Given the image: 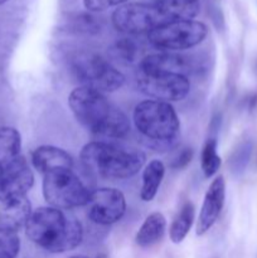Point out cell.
I'll list each match as a JSON object with an SVG mask.
<instances>
[{
  "label": "cell",
  "mask_w": 257,
  "mask_h": 258,
  "mask_svg": "<svg viewBox=\"0 0 257 258\" xmlns=\"http://www.w3.org/2000/svg\"><path fill=\"white\" fill-rule=\"evenodd\" d=\"M25 233L37 246L52 253L77 248L83 239L82 224L54 207H40L32 212Z\"/></svg>",
  "instance_id": "obj_1"
},
{
  "label": "cell",
  "mask_w": 257,
  "mask_h": 258,
  "mask_svg": "<svg viewBox=\"0 0 257 258\" xmlns=\"http://www.w3.org/2000/svg\"><path fill=\"white\" fill-rule=\"evenodd\" d=\"M134 123L146 146L156 151L169 150L178 143L180 121L169 102L146 100L134 108Z\"/></svg>",
  "instance_id": "obj_2"
},
{
  "label": "cell",
  "mask_w": 257,
  "mask_h": 258,
  "mask_svg": "<svg viewBox=\"0 0 257 258\" xmlns=\"http://www.w3.org/2000/svg\"><path fill=\"white\" fill-rule=\"evenodd\" d=\"M80 156L88 170L110 179L131 178L145 163V155L141 151L125 150L105 141L86 144Z\"/></svg>",
  "instance_id": "obj_3"
},
{
  "label": "cell",
  "mask_w": 257,
  "mask_h": 258,
  "mask_svg": "<svg viewBox=\"0 0 257 258\" xmlns=\"http://www.w3.org/2000/svg\"><path fill=\"white\" fill-rule=\"evenodd\" d=\"M42 189L45 201L58 209L86 206L92 193L72 169H59L44 174Z\"/></svg>",
  "instance_id": "obj_4"
},
{
  "label": "cell",
  "mask_w": 257,
  "mask_h": 258,
  "mask_svg": "<svg viewBox=\"0 0 257 258\" xmlns=\"http://www.w3.org/2000/svg\"><path fill=\"white\" fill-rule=\"evenodd\" d=\"M208 34L204 23L194 19L166 22L148 33L149 42L163 52L184 50L201 44Z\"/></svg>",
  "instance_id": "obj_5"
},
{
  "label": "cell",
  "mask_w": 257,
  "mask_h": 258,
  "mask_svg": "<svg viewBox=\"0 0 257 258\" xmlns=\"http://www.w3.org/2000/svg\"><path fill=\"white\" fill-rule=\"evenodd\" d=\"M72 68L81 86L98 92H115L125 83V76L108 60L95 53H81L73 58Z\"/></svg>",
  "instance_id": "obj_6"
},
{
  "label": "cell",
  "mask_w": 257,
  "mask_h": 258,
  "mask_svg": "<svg viewBox=\"0 0 257 258\" xmlns=\"http://www.w3.org/2000/svg\"><path fill=\"white\" fill-rule=\"evenodd\" d=\"M68 105L78 122L95 135H101L115 108L103 93L85 86H80L70 93Z\"/></svg>",
  "instance_id": "obj_7"
},
{
  "label": "cell",
  "mask_w": 257,
  "mask_h": 258,
  "mask_svg": "<svg viewBox=\"0 0 257 258\" xmlns=\"http://www.w3.org/2000/svg\"><path fill=\"white\" fill-rule=\"evenodd\" d=\"M112 24L118 32L127 34L150 33L155 28L170 22L168 15L155 4L126 3L112 13Z\"/></svg>",
  "instance_id": "obj_8"
},
{
  "label": "cell",
  "mask_w": 257,
  "mask_h": 258,
  "mask_svg": "<svg viewBox=\"0 0 257 258\" xmlns=\"http://www.w3.org/2000/svg\"><path fill=\"white\" fill-rule=\"evenodd\" d=\"M136 83L144 95L169 103L183 101L190 92L188 77L181 75L139 72Z\"/></svg>",
  "instance_id": "obj_9"
},
{
  "label": "cell",
  "mask_w": 257,
  "mask_h": 258,
  "mask_svg": "<svg viewBox=\"0 0 257 258\" xmlns=\"http://www.w3.org/2000/svg\"><path fill=\"white\" fill-rule=\"evenodd\" d=\"M87 216L93 223L108 226L120 221L126 212L123 194L116 188H100L91 193Z\"/></svg>",
  "instance_id": "obj_10"
},
{
  "label": "cell",
  "mask_w": 257,
  "mask_h": 258,
  "mask_svg": "<svg viewBox=\"0 0 257 258\" xmlns=\"http://www.w3.org/2000/svg\"><path fill=\"white\" fill-rule=\"evenodd\" d=\"M33 184L34 175L30 166L23 156H18L0 170V201L25 197Z\"/></svg>",
  "instance_id": "obj_11"
},
{
  "label": "cell",
  "mask_w": 257,
  "mask_h": 258,
  "mask_svg": "<svg viewBox=\"0 0 257 258\" xmlns=\"http://www.w3.org/2000/svg\"><path fill=\"white\" fill-rule=\"evenodd\" d=\"M226 201V181L222 175L217 176L209 185L197 221V236H203L213 227L223 209Z\"/></svg>",
  "instance_id": "obj_12"
},
{
  "label": "cell",
  "mask_w": 257,
  "mask_h": 258,
  "mask_svg": "<svg viewBox=\"0 0 257 258\" xmlns=\"http://www.w3.org/2000/svg\"><path fill=\"white\" fill-rule=\"evenodd\" d=\"M194 70L193 60L186 55L171 52H160L150 54L140 62V71L145 73H171L188 77Z\"/></svg>",
  "instance_id": "obj_13"
},
{
  "label": "cell",
  "mask_w": 257,
  "mask_h": 258,
  "mask_svg": "<svg viewBox=\"0 0 257 258\" xmlns=\"http://www.w3.org/2000/svg\"><path fill=\"white\" fill-rule=\"evenodd\" d=\"M32 212V204L27 197L0 201V231L17 233L25 227Z\"/></svg>",
  "instance_id": "obj_14"
},
{
  "label": "cell",
  "mask_w": 257,
  "mask_h": 258,
  "mask_svg": "<svg viewBox=\"0 0 257 258\" xmlns=\"http://www.w3.org/2000/svg\"><path fill=\"white\" fill-rule=\"evenodd\" d=\"M32 163L43 175L59 169H72L73 165L70 154L53 145H42L35 149L32 153Z\"/></svg>",
  "instance_id": "obj_15"
},
{
  "label": "cell",
  "mask_w": 257,
  "mask_h": 258,
  "mask_svg": "<svg viewBox=\"0 0 257 258\" xmlns=\"http://www.w3.org/2000/svg\"><path fill=\"white\" fill-rule=\"evenodd\" d=\"M166 219L160 212H154L149 214L141 224L138 234H136V243L138 246L146 248L158 243L165 234Z\"/></svg>",
  "instance_id": "obj_16"
},
{
  "label": "cell",
  "mask_w": 257,
  "mask_h": 258,
  "mask_svg": "<svg viewBox=\"0 0 257 258\" xmlns=\"http://www.w3.org/2000/svg\"><path fill=\"white\" fill-rule=\"evenodd\" d=\"M165 175V165L160 160H151L143 171V183L140 198L144 202H151L158 194L160 184Z\"/></svg>",
  "instance_id": "obj_17"
},
{
  "label": "cell",
  "mask_w": 257,
  "mask_h": 258,
  "mask_svg": "<svg viewBox=\"0 0 257 258\" xmlns=\"http://www.w3.org/2000/svg\"><path fill=\"white\" fill-rule=\"evenodd\" d=\"M22 138L17 128L0 127V170L20 156Z\"/></svg>",
  "instance_id": "obj_18"
},
{
  "label": "cell",
  "mask_w": 257,
  "mask_h": 258,
  "mask_svg": "<svg viewBox=\"0 0 257 258\" xmlns=\"http://www.w3.org/2000/svg\"><path fill=\"white\" fill-rule=\"evenodd\" d=\"M170 20L193 19L201 9L199 0H154Z\"/></svg>",
  "instance_id": "obj_19"
},
{
  "label": "cell",
  "mask_w": 257,
  "mask_h": 258,
  "mask_svg": "<svg viewBox=\"0 0 257 258\" xmlns=\"http://www.w3.org/2000/svg\"><path fill=\"white\" fill-rule=\"evenodd\" d=\"M194 214H196V209H194L193 203L190 201H186L181 206L180 211L178 212L169 228V237L173 243H181L185 239L193 226Z\"/></svg>",
  "instance_id": "obj_20"
},
{
  "label": "cell",
  "mask_w": 257,
  "mask_h": 258,
  "mask_svg": "<svg viewBox=\"0 0 257 258\" xmlns=\"http://www.w3.org/2000/svg\"><path fill=\"white\" fill-rule=\"evenodd\" d=\"M130 133V121L127 116L118 108H113L101 136L110 139H122Z\"/></svg>",
  "instance_id": "obj_21"
},
{
  "label": "cell",
  "mask_w": 257,
  "mask_h": 258,
  "mask_svg": "<svg viewBox=\"0 0 257 258\" xmlns=\"http://www.w3.org/2000/svg\"><path fill=\"white\" fill-rule=\"evenodd\" d=\"M201 165L206 178H212L218 171L219 166H221V158L217 154L216 139H208L206 145L203 146L201 156Z\"/></svg>",
  "instance_id": "obj_22"
},
{
  "label": "cell",
  "mask_w": 257,
  "mask_h": 258,
  "mask_svg": "<svg viewBox=\"0 0 257 258\" xmlns=\"http://www.w3.org/2000/svg\"><path fill=\"white\" fill-rule=\"evenodd\" d=\"M252 154V143L251 141H244L242 143L238 148L234 150V153L232 154L231 160H229V166H231V170L234 175H241L244 171V169L247 168L249 163V159H251Z\"/></svg>",
  "instance_id": "obj_23"
},
{
  "label": "cell",
  "mask_w": 257,
  "mask_h": 258,
  "mask_svg": "<svg viewBox=\"0 0 257 258\" xmlns=\"http://www.w3.org/2000/svg\"><path fill=\"white\" fill-rule=\"evenodd\" d=\"M20 251V239L17 233L0 231V258H15Z\"/></svg>",
  "instance_id": "obj_24"
},
{
  "label": "cell",
  "mask_w": 257,
  "mask_h": 258,
  "mask_svg": "<svg viewBox=\"0 0 257 258\" xmlns=\"http://www.w3.org/2000/svg\"><path fill=\"white\" fill-rule=\"evenodd\" d=\"M113 52H115V54L118 58H121L125 62H134L135 58L138 57L139 49L138 45L133 40L127 39V38H122V39L118 40L115 44Z\"/></svg>",
  "instance_id": "obj_25"
},
{
  "label": "cell",
  "mask_w": 257,
  "mask_h": 258,
  "mask_svg": "<svg viewBox=\"0 0 257 258\" xmlns=\"http://www.w3.org/2000/svg\"><path fill=\"white\" fill-rule=\"evenodd\" d=\"M128 0H83V5L90 12H102L112 7H120Z\"/></svg>",
  "instance_id": "obj_26"
},
{
  "label": "cell",
  "mask_w": 257,
  "mask_h": 258,
  "mask_svg": "<svg viewBox=\"0 0 257 258\" xmlns=\"http://www.w3.org/2000/svg\"><path fill=\"white\" fill-rule=\"evenodd\" d=\"M193 159V150L190 148L181 149L178 155L171 161V168L173 169H183L188 165Z\"/></svg>",
  "instance_id": "obj_27"
},
{
  "label": "cell",
  "mask_w": 257,
  "mask_h": 258,
  "mask_svg": "<svg viewBox=\"0 0 257 258\" xmlns=\"http://www.w3.org/2000/svg\"><path fill=\"white\" fill-rule=\"evenodd\" d=\"M256 105H257V93H256V95H253V96H252L251 98H249V102H248V108H251V110H252V108H253L254 106H256Z\"/></svg>",
  "instance_id": "obj_28"
},
{
  "label": "cell",
  "mask_w": 257,
  "mask_h": 258,
  "mask_svg": "<svg viewBox=\"0 0 257 258\" xmlns=\"http://www.w3.org/2000/svg\"><path fill=\"white\" fill-rule=\"evenodd\" d=\"M70 258H88V257H85V256H72Z\"/></svg>",
  "instance_id": "obj_29"
},
{
  "label": "cell",
  "mask_w": 257,
  "mask_h": 258,
  "mask_svg": "<svg viewBox=\"0 0 257 258\" xmlns=\"http://www.w3.org/2000/svg\"><path fill=\"white\" fill-rule=\"evenodd\" d=\"M8 0H0V5H3V4H5V3H7Z\"/></svg>",
  "instance_id": "obj_30"
}]
</instances>
